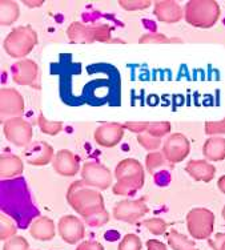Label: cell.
<instances>
[{
  "label": "cell",
  "instance_id": "cell-1",
  "mask_svg": "<svg viewBox=\"0 0 225 250\" xmlns=\"http://www.w3.org/2000/svg\"><path fill=\"white\" fill-rule=\"evenodd\" d=\"M67 201L69 207L83 218L106 209L104 198L101 196V193L95 188L90 187L83 180L75 181L69 185L67 192Z\"/></svg>",
  "mask_w": 225,
  "mask_h": 250
},
{
  "label": "cell",
  "instance_id": "cell-2",
  "mask_svg": "<svg viewBox=\"0 0 225 250\" xmlns=\"http://www.w3.org/2000/svg\"><path fill=\"white\" fill-rule=\"evenodd\" d=\"M220 18V7L213 0H191L184 7V19L195 28H211Z\"/></svg>",
  "mask_w": 225,
  "mask_h": 250
},
{
  "label": "cell",
  "instance_id": "cell-3",
  "mask_svg": "<svg viewBox=\"0 0 225 250\" xmlns=\"http://www.w3.org/2000/svg\"><path fill=\"white\" fill-rule=\"evenodd\" d=\"M36 44H38L36 31L31 25H20L7 35L3 47L11 58L23 60V58L28 56L34 51Z\"/></svg>",
  "mask_w": 225,
  "mask_h": 250
},
{
  "label": "cell",
  "instance_id": "cell-4",
  "mask_svg": "<svg viewBox=\"0 0 225 250\" xmlns=\"http://www.w3.org/2000/svg\"><path fill=\"white\" fill-rule=\"evenodd\" d=\"M112 28L107 24L87 25L82 21H73L67 29L68 40L73 44H92L95 42H112Z\"/></svg>",
  "mask_w": 225,
  "mask_h": 250
},
{
  "label": "cell",
  "instance_id": "cell-5",
  "mask_svg": "<svg viewBox=\"0 0 225 250\" xmlns=\"http://www.w3.org/2000/svg\"><path fill=\"white\" fill-rule=\"evenodd\" d=\"M187 228L192 238L209 240L215 229V214L205 208H195L187 214Z\"/></svg>",
  "mask_w": 225,
  "mask_h": 250
},
{
  "label": "cell",
  "instance_id": "cell-6",
  "mask_svg": "<svg viewBox=\"0 0 225 250\" xmlns=\"http://www.w3.org/2000/svg\"><path fill=\"white\" fill-rule=\"evenodd\" d=\"M3 133L11 144L19 148H27L32 143L34 129L23 117H14L3 123Z\"/></svg>",
  "mask_w": 225,
  "mask_h": 250
},
{
  "label": "cell",
  "instance_id": "cell-7",
  "mask_svg": "<svg viewBox=\"0 0 225 250\" xmlns=\"http://www.w3.org/2000/svg\"><path fill=\"white\" fill-rule=\"evenodd\" d=\"M148 212L149 208L145 202V198H139V200H123L117 202L113 207L112 214L119 221L137 224Z\"/></svg>",
  "mask_w": 225,
  "mask_h": 250
},
{
  "label": "cell",
  "instance_id": "cell-8",
  "mask_svg": "<svg viewBox=\"0 0 225 250\" xmlns=\"http://www.w3.org/2000/svg\"><path fill=\"white\" fill-rule=\"evenodd\" d=\"M82 180L86 181L90 187L97 190H106L110 187H113V177L111 170L104 165L97 163H87L82 168Z\"/></svg>",
  "mask_w": 225,
  "mask_h": 250
},
{
  "label": "cell",
  "instance_id": "cell-9",
  "mask_svg": "<svg viewBox=\"0 0 225 250\" xmlns=\"http://www.w3.org/2000/svg\"><path fill=\"white\" fill-rule=\"evenodd\" d=\"M168 163L179 164L187 159L191 152V143L182 133H173L163 144V150Z\"/></svg>",
  "mask_w": 225,
  "mask_h": 250
},
{
  "label": "cell",
  "instance_id": "cell-10",
  "mask_svg": "<svg viewBox=\"0 0 225 250\" xmlns=\"http://www.w3.org/2000/svg\"><path fill=\"white\" fill-rule=\"evenodd\" d=\"M24 112V99L14 88H3L0 91V115L3 123L8 119L22 117Z\"/></svg>",
  "mask_w": 225,
  "mask_h": 250
},
{
  "label": "cell",
  "instance_id": "cell-11",
  "mask_svg": "<svg viewBox=\"0 0 225 250\" xmlns=\"http://www.w3.org/2000/svg\"><path fill=\"white\" fill-rule=\"evenodd\" d=\"M58 230L62 240L66 241L69 245H75L77 242H80L86 236V226L83 221L79 217L72 216V214L63 216L59 220Z\"/></svg>",
  "mask_w": 225,
  "mask_h": 250
},
{
  "label": "cell",
  "instance_id": "cell-12",
  "mask_svg": "<svg viewBox=\"0 0 225 250\" xmlns=\"http://www.w3.org/2000/svg\"><path fill=\"white\" fill-rule=\"evenodd\" d=\"M124 124L120 123H106L97 126L93 133L96 144L103 148H113L124 137Z\"/></svg>",
  "mask_w": 225,
  "mask_h": 250
},
{
  "label": "cell",
  "instance_id": "cell-13",
  "mask_svg": "<svg viewBox=\"0 0 225 250\" xmlns=\"http://www.w3.org/2000/svg\"><path fill=\"white\" fill-rule=\"evenodd\" d=\"M12 80L19 85L35 87V82L38 80L39 67L38 64L31 59L19 60L11 67Z\"/></svg>",
  "mask_w": 225,
  "mask_h": 250
},
{
  "label": "cell",
  "instance_id": "cell-14",
  "mask_svg": "<svg viewBox=\"0 0 225 250\" xmlns=\"http://www.w3.org/2000/svg\"><path fill=\"white\" fill-rule=\"evenodd\" d=\"M23 156L27 164L34 165V167H44L55 159L53 148L47 141L31 143L27 148H24Z\"/></svg>",
  "mask_w": 225,
  "mask_h": 250
},
{
  "label": "cell",
  "instance_id": "cell-15",
  "mask_svg": "<svg viewBox=\"0 0 225 250\" xmlns=\"http://www.w3.org/2000/svg\"><path fill=\"white\" fill-rule=\"evenodd\" d=\"M52 165L55 172L60 176L73 177L80 170V159L69 149H60L55 153Z\"/></svg>",
  "mask_w": 225,
  "mask_h": 250
},
{
  "label": "cell",
  "instance_id": "cell-16",
  "mask_svg": "<svg viewBox=\"0 0 225 250\" xmlns=\"http://www.w3.org/2000/svg\"><path fill=\"white\" fill-rule=\"evenodd\" d=\"M154 15L161 23H179L184 18V8L173 0H161L156 1L154 7Z\"/></svg>",
  "mask_w": 225,
  "mask_h": 250
},
{
  "label": "cell",
  "instance_id": "cell-17",
  "mask_svg": "<svg viewBox=\"0 0 225 250\" xmlns=\"http://www.w3.org/2000/svg\"><path fill=\"white\" fill-rule=\"evenodd\" d=\"M185 172L196 181L209 183L215 177L216 168L206 160H191L185 165Z\"/></svg>",
  "mask_w": 225,
  "mask_h": 250
},
{
  "label": "cell",
  "instance_id": "cell-18",
  "mask_svg": "<svg viewBox=\"0 0 225 250\" xmlns=\"http://www.w3.org/2000/svg\"><path fill=\"white\" fill-rule=\"evenodd\" d=\"M29 234L38 241H51L56 234L55 222L49 217H38L29 226Z\"/></svg>",
  "mask_w": 225,
  "mask_h": 250
},
{
  "label": "cell",
  "instance_id": "cell-19",
  "mask_svg": "<svg viewBox=\"0 0 225 250\" xmlns=\"http://www.w3.org/2000/svg\"><path fill=\"white\" fill-rule=\"evenodd\" d=\"M116 180L130 178V180H139L144 181V168L143 165L136 159L121 160L115 168Z\"/></svg>",
  "mask_w": 225,
  "mask_h": 250
},
{
  "label": "cell",
  "instance_id": "cell-20",
  "mask_svg": "<svg viewBox=\"0 0 225 250\" xmlns=\"http://www.w3.org/2000/svg\"><path fill=\"white\" fill-rule=\"evenodd\" d=\"M24 164L19 156L3 153L0 157V176L3 178H12L23 173Z\"/></svg>",
  "mask_w": 225,
  "mask_h": 250
},
{
  "label": "cell",
  "instance_id": "cell-21",
  "mask_svg": "<svg viewBox=\"0 0 225 250\" xmlns=\"http://www.w3.org/2000/svg\"><path fill=\"white\" fill-rule=\"evenodd\" d=\"M202 153L209 161H223L225 159V139L223 137H209L202 146Z\"/></svg>",
  "mask_w": 225,
  "mask_h": 250
},
{
  "label": "cell",
  "instance_id": "cell-22",
  "mask_svg": "<svg viewBox=\"0 0 225 250\" xmlns=\"http://www.w3.org/2000/svg\"><path fill=\"white\" fill-rule=\"evenodd\" d=\"M19 4L12 0H1L0 1V25L14 24L16 20L19 19Z\"/></svg>",
  "mask_w": 225,
  "mask_h": 250
},
{
  "label": "cell",
  "instance_id": "cell-23",
  "mask_svg": "<svg viewBox=\"0 0 225 250\" xmlns=\"http://www.w3.org/2000/svg\"><path fill=\"white\" fill-rule=\"evenodd\" d=\"M143 185L144 181L123 178V180H116V183L112 187V190L117 196H134L135 193L139 192L143 188Z\"/></svg>",
  "mask_w": 225,
  "mask_h": 250
},
{
  "label": "cell",
  "instance_id": "cell-24",
  "mask_svg": "<svg viewBox=\"0 0 225 250\" xmlns=\"http://www.w3.org/2000/svg\"><path fill=\"white\" fill-rule=\"evenodd\" d=\"M167 241L168 245L171 246V249L173 250H199L196 244H195V241L189 240L187 236L179 233L175 229H172L168 233Z\"/></svg>",
  "mask_w": 225,
  "mask_h": 250
},
{
  "label": "cell",
  "instance_id": "cell-25",
  "mask_svg": "<svg viewBox=\"0 0 225 250\" xmlns=\"http://www.w3.org/2000/svg\"><path fill=\"white\" fill-rule=\"evenodd\" d=\"M38 125L40 130L43 132L44 135L48 136H56L59 135L63 129L62 121H52L48 120L47 117L43 115H40L38 117Z\"/></svg>",
  "mask_w": 225,
  "mask_h": 250
},
{
  "label": "cell",
  "instance_id": "cell-26",
  "mask_svg": "<svg viewBox=\"0 0 225 250\" xmlns=\"http://www.w3.org/2000/svg\"><path fill=\"white\" fill-rule=\"evenodd\" d=\"M167 159H165V156H164L163 152H151L145 156V168L148 170L151 174H155V172L160 169L161 167H164V164H165Z\"/></svg>",
  "mask_w": 225,
  "mask_h": 250
},
{
  "label": "cell",
  "instance_id": "cell-27",
  "mask_svg": "<svg viewBox=\"0 0 225 250\" xmlns=\"http://www.w3.org/2000/svg\"><path fill=\"white\" fill-rule=\"evenodd\" d=\"M18 228L14 224V221L8 218L5 214L0 216V240L7 241L16 236Z\"/></svg>",
  "mask_w": 225,
  "mask_h": 250
},
{
  "label": "cell",
  "instance_id": "cell-28",
  "mask_svg": "<svg viewBox=\"0 0 225 250\" xmlns=\"http://www.w3.org/2000/svg\"><path fill=\"white\" fill-rule=\"evenodd\" d=\"M172 130V125L168 121H156V123H149L148 129L145 133L158 137V139H163L164 136H167L169 132Z\"/></svg>",
  "mask_w": 225,
  "mask_h": 250
},
{
  "label": "cell",
  "instance_id": "cell-29",
  "mask_svg": "<svg viewBox=\"0 0 225 250\" xmlns=\"http://www.w3.org/2000/svg\"><path fill=\"white\" fill-rule=\"evenodd\" d=\"M143 225L147 228L149 233L155 236H161L168 229V224L163 218H147L143 221Z\"/></svg>",
  "mask_w": 225,
  "mask_h": 250
},
{
  "label": "cell",
  "instance_id": "cell-30",
  "mask_svg": "<svg viewBox=\"0 0 225 250\" xmlns=\"http://www.w3.org/2000/svg\"><path fill=\"white\" fill-rule=\"evenodd\" d=\"M137 143L143 146L144 149L149 150V152H156L163 145L161 139L154 137V136L148 135V133H143V135L137 136Z\"/></svg>",
  "mask_w": 225,
  "mask_h": 250
},
{
  "label": "cell",
  "instance_id": "cell-31",
  "mask_svg": "<svg viewBox=\"0 0 225 250\" xmlns=\"http://www.w3.org/2000/svg\"><path fill=\"white\" fill-rule=\"evenodd\" d=\"M84 221H86L87 225L92 226V228H100V226H104L110 222V213L107 212V209H104V210H100V212L93 213L91 216L86 217Z\"/></svg>",
  "mask_w": 225,
  "mask_h": 250
},
{
  "label": "cell",
  "instance_id": "cell-32",
  "mask_svg": "<svg viewBox=\"0 0 225 250\" xmlns=\"http://www.w3.org/2000/svg\"><path fill=\"white\" fill-rule=\"evenodd\" d=\"M141 246L143 244L139 236L130 233V234H125L123 240L120 241L119 250H141Z\"/></svg>",
  "mask_w": 225,
  "mask_h": 250
},
{
  "label": "cell",
  "instance_id": "cell-33",
  "mask_svg": "<svg viewBox=\"0 0 225 250\" xmlns=\"http://www.w3.org/2000/svg\"><path fill=\"white\" fill-rule=\"evenodd\" d=\"M179 39H169L164 34H145L140 39V43L147 44H167V43H179Z\"/></svg>",
  "mask_w": 225,
  "mask_h": 250
},
{
  "label": "cell",
  "instance_id": "cell-34",
  "mask_svg": "<svg viewBox=\"0 0 225 250\" xmlns=\"http://www.w3.org/2000/svg\"><path fill=\"white\" fill-rule=\"evenodd\" d=\"M3 250H29V244L22 236H15L4 242Z\"/></svg>",
  "mask_w": 225,
  "mask_h": 250
},
{
  "label": "cell",
  "instance_id": "cell-35",
  "mask_svg": "<svg viewBox=\"0 0 225 250\" xmlns=\"http://www.w3.org/2000/svg\"><path fill=\"white\" fill-rule=\"evenodd\" d=\"M119 4L127 11H140L148 8L152 3L149 0H120Z\"/></svg>",
  "mask_w": 225,
  "mask_h": 250
},
{
  "label": "cell",
  "instance_id": "cell-36",
  "mask_svg": "<svg viewBox=\"0 0 225 250\" xmlns=\"http://www.w3.org/2000/svg\"><path fill=\"white\" fill-rule=\"evenodd\" d=\"M205 133L212 137L217 135H225V117L219 121H206Z\"/></svg>",
  "mask_w": 225,
  "mask_h": 250
},
{
  "label": "cell",
  "instance_id": "cell-37",
  "mask_svg": "<svg viewBox=\"0 0 225 250\" xmlns=\"http://www.w3.org/2000/svg\"><path fill=\"white\" fill-rule=\"evenodd\" d=\"M148 121H127L124 123V128L136 135H143L148 129Z\"/></svg>",
  "mask_w": 225,
  "mask_h": 250
},
{
  "label": "cell",
  "instance_id": "cell-38",
  "mask_svg": "<svg viewBox=\"0 0 225 250\" xmlns=\"http://www.w3.org/2000/svg\"><path fill=\"white\" fill-rule=\"evenodd\" d=\"M208 244L213 250H225V234L217 233L213 238L208 240Z\"/></svg>",
  "mask_w": 225,
  "mask_h": 250
},
{
  "label": "cell",
  "instance_id": "cell-39",
  "mask_svg": "<svg viewBox=\"0 0 225 250\" xmlns=\"http://www.w3.org/2000/svg\"><path fill=\"white\" fill-rule=\"evenodd\" d=\"M76 250H104V246L96 241H84L77 246Z\"/></svg>",
  "mask_w": 225,
  "mask_h": 250
},
{
  "label": "cell",
  "instance_id": "cell-40",
  "mask_svg": "<svg viewBox=\"0 0 225 250\" xmlns=\"http://www.w3.org/2000/svg\"><path fill=\"white\" fill-rule=\"evenodd\" d=\"M145 245H147V250H168L167 245L158 240H148Z\"/></svg>",
  "mask_w": 225,
  "mask_h": 250
},
{
  "label": "cell",
  "instance_id": "cell-41",
  "mask_svg": "<svg viewBox=\"0 0 225 250\" xmlns=\"http://www.w3.org/2000/svg\"><path fill=\"white\" fill-rule=\"evenodd\" d=\"M24 4L27 5V7H40V5L43 4L44 1L43 0H38V1H23Z\"/></svg>",
  "mask_w": 225,
  "mask_h": 250
},
{
  "label": "cell",
  "instance_id": "cell-42",
  "mask_svg": "<svg viewBox=\"0 0 225 250\" xmlns=\"http://www.w3.org/2000/svg\"><path fill=\"white\" fill-rule=\"evenodd\" d=\"M217 185H219V189H220L221 192L225 194V176L219 178V183H217Z\"/></svg>",
  "mask_w": 225,
  "mask_h": 250
},
{
  "label": "cell",
  "instance_id": "cell-43",
  "mask_svg": "<svg viewBox=\"0 0 225 250\" xmlns=\"http://www.w3.org/2000/svg\"><path fill=\"white\" fill-rule=\"evenodd\" d=\"M221 214H223V218H224V220H225V207H224V209H223V212H221Z\"/></svg>",
  "mask_w": 225,
  "mask_h": 250
}]
</instances>
